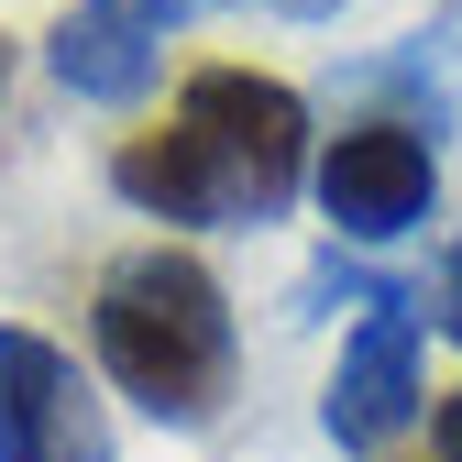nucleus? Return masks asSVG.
Segmentation results:
<instances>
[{
	"mask_svg": "<svg viewBox=\"0 0 462 462\" xmlns=\"http://www.w3.org/2000/svg\"><path fill=\"white\" fill-rule=\"evenodd\" d=\"M396 298H419V286H396V275H374V264H353V254H319L309 275H298V319H330V309H396Z\"/></svg>",
	"mask_w": 462,
	"mask_h": 462,
	"instance_id": "obj_7",
	"label": "nucleus"
},
{
	"mask_svg": "<svg viewBox=\"0 0 462 462\" xmlns=\"http://www.w3.org/2000/svg\"><path fill=\"white\" fill-rule=\"evenodd\" d=\"M419 319H430L440 341H462V243H451V254H440V275L419 286Z\"/></svg>",
	"mask_w": 462,
	"mask_h": 462,
	"instance_id": "obj_8",
	"label": "nucleus"
},
{
	"mask_svg": "<svg viewBox=\"0 0 462 462\" xmlns=\"http://www.w3.org/2000/svg\"><path fill=\"white\" fill-rule=\"evenodd\" d=\"M309 199L330 220V243H408V231L440 209V143L408 122V110H364V122H341L319 143Z\"/></svg>",
	"mask_w": 462,
	"mask_h": 462,
	"instance_id": "obj_3",
	"label": "nucleus"
},
{
	"mask_svg": "<svg viewBox=\"0 0 462 462\" xmlns=\"http://www.w3.org/2000/svg\"><path fill=\"white\" fill-rule=\"evenodd\" d=\"M254 12H275V23H330L341 0H254Z\"/></svg>",
	"mask_w": 462,
	"mask_h": 462,
	"instance_id": "obj_10",
	"label": "nucleus"
},
{
	"mask_svg": "<svg viewBox=\"0 0 462 462\" xmlns=\"http://www.w3.org/2000/svg\"><path fill=\"white\" fill-rule=\"evenodd\" d=\"M419 408H430V385H419V298L364 309L353 341H341V364H330L319 430H330L341 451H385L396 430H419Z\"/></svg>",
	"mask_w": 462,
	"mask_h": 462,
	"instance_id": "obj_6",
	"label": "nucleus"
},
{
	"mask_svg": "<svg viewBox=\"0 0 462 462\" xmlns=\"http://www.w3.org/2000/svg\"><path fill=\"white\" fill-rule=\"evenodd\" d=\"M88 341H99V374L133 396L154 430H209L243 385V330H231L220 275L177 243H143L99 275L88 298Z\"/></svg>",
	"mask_w": 462,
	"mask_h": 462,
	"instance_id": "obj_2",
	"label": "nucleus"
},
{
	"mask_svg": "<svg viewBox=\"0 0 462 462\" xmlns=\"http://www.w3.org/2000/svg\"><path fill=\"white\" fill-rule=\"evenodd\" d=\"M309 99L264 67H199L177 88V122L110 143V188L165 231H220V220H286L309 188Z\"/></svg>",
	"mask_w": 462,
	"mask_h": 462,
	"instance_id": "obj_1",
	"label": "nucleus"
},
{
	"mask_svg": "<svg viewBox=\"0 0 462 462\" xmlns=\"http://www.w3.org/2000/svg\"><path fill=\"white\" fill-rule=\"evenodd\" d=\"M0 462H110V408L88 396L78 353L0 319Z\"/></svg>",
	"mask_w": 462,
	"mask_h": 462,
	"instance_id": "obj_4",
	"label": "nucleus"
},
{
	"mask_svg": "<svg viewBox=\"0 0 462 462\" xmlns=\"http://www.w3.org/2000/svg\"><path fill=\"white\" fill-rule=\"evenodd\" d=\"M430 451H440V462H462V385L430 408Z\"/></svg>",
	"mask_w": 462,
	"mask_h": 462,
	"instance_id": "obj_9",
	"label": "nucleus"
},
{
	"mask_svg": "<svg viewBox=\"0 0 462 462\" xmlns=\"http://www.w3.org/2000/svg\"><path fill=\"white\" fill-rule=\"evenodd\" d=\"M199 12H209V0H67V12H55V33H44V67H55V88H67V99L122 110V99L154 88L165 33L199 23Z\"/></svg>",
	"mask_w": 462,
	"mask_h": 462,
	"instance_id": "obj_5",
	"label": "nucleus"
},
{
	"mask_svg": "<svg viewBox=\"0 0 462 462\" xmlns=\"http://www.w3.org/2000/svg\"><path fill=\"white\" fill-rule=\"evenodd\" d=\"M0 99H12V33H0Z\"/></svg>",
	"mask_w": 462,
	"mask_h": 462,
	"instance_id": "obj_11",
	"label": "nucleus"
}]
</instances>
